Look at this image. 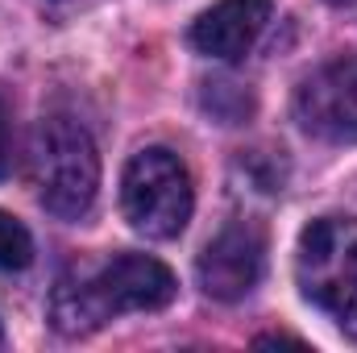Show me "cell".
<instances>
[{"label":"cell","mask_w":357,"mask_h":353,"mask_svg":"<svg viewBox=\"0 0 357 353\" xmlns=\"http://www.w3.org/2000/svg\"><path fill=\"white\" fill-rule=\"evenodd\" d=\"M175 274L150 254H112L108 262L63 274L50 291V324L63 337H88L125 312H158L175 299Z\"/></svg>","instance_id":"6da1fadb"},{"label":"cell","mask_w":357,"mask_h":353,"mask_svg":"<svg viewBox=\"0 0 357 353\" xmlns=\"http://www.w3.org/2000/svg\"><path fill=\"white\" fill-rule=\"evenodd\" d=\"M29 179L50 216L79 220L91 212L100 191V150L75 117L50 112L38 121L29 142Z\"/></svg>","instance_id":"7a4b0ae2"},{"label":"cell","mask_w":357,"mask_h":353,"mask_svg":"<svg viewBox=\"0 0 357 353\" xmlns=\"http://www.w3.org/2000/svg\"><path fill=\"white\" fill-rule=\"evenodd\" d=\"M195 208V187L191 171L167 146H146L125 163L121 175V212L125 220L150 237V241H171L187 229Z\"/></svg>","instance_id":"3957f363"},{"label":"cell","mask_w":357,"mask_h":353,"mask_svg":"<svg viewBox=\"0 0 357 353\" xmlns=\"http://www.w3.org/2000/svg\"><path fill=\"white\" fill-rule=\"evenodd\" d=\"M295 283L316 308L345 316L357 299V220L320 216L299 233Z\"/></svg>","instance_id":"277c9868"},{"label":"cell","mask_w":357,"mask_h":353,"mask_svg":"<svg viewBox=\"0 0 357 353\" xmlns=\"http://www.w3.org/2000/svg\"><path fill=\"white\" fill-rule=\"evenodd\" d=\"M295 121L316 142H357V54L320 63L295 88Z\"/></svg>","instance_id":"5b68a950"},{"label":"cell","mask_w":357,"mask_h":353,"mask_svg":"<svg viewBox=\"0 0 357 353\" xmlns=\"http://www.w3.org/2000/svg\"><path fill=\"white\" fill-rule=\"evenodd\" d=\"M262 270H266V237L250 220L225 225L195 258V278H199L204 295H212L220 303L245 299L262 283Z\"/></svg>","instance_id":"8992f818"},{"label":"cell","mask_w":357,"mask_h":353,"mask_svg":"<svg viewBox=\"0 0 357 353\" xmlns=\"http://www.w3.org/2000/svg\"><path fill=\"white\" fill-rule=\"evenodd\" d=\"M270 13H274L270 0H216L191 21V46L208 59L237 63L266 33Z\"/></svg>","instance_id":"52a82bcc"},{"label":"cell","mask_w":357,"mask_h":353,"mask_svg":"<svg viewBox=\"0 0 357 353\" xmlns=\"http://www.w3.org/2000/svg\"><path fill=\"white\" fill-rule=\"evenodd\" d=\"M29 262H33V237H29V229L17 216L0 212V270H25Z\"/></svg>","instance_id":"ba28073f"},{"label":"cell","mask_w":357,"mask_h":353,"mask_svg":"<svg viewBox=\"0 0 357 353\" xmlns=\"http://www.w3.org/2000/svg\"><path fill=\"white\" fill-rule=\"evenodd\" d=\"M13 171V100L0 88V179Z\"/></svg>","instance_id":"9c48e42d"},{"label":"cell","mask_w":357,"mask_h":353,"mask_svg":"<svg viewBox=\"0 0 357 353\" xmlns=\"http://www.w3.org/2000/svg\"><path fill=\"white\" fill-rule=\"evenodd\" d=\"M254 345H303V341H299V337H282V333L274 337V333H270V337H258Z\"/></svg>","instance_id":"30bf717a"},{"label":"cell","mask_w":357,"mask_h":353,"mask_svg":"<svg viewBox=\"0 0 357 353\" xmlns=\"http://www.w3.org/2000/svg\"><path fill=\"white\" fill-rule=\"evenodd\" d=\"M341 320H345V324H349V329H354V333H357V299H354V308H349V312H345Z\"/></svg>","instance_id":"8fae6325"},{"label":"cell","mask_w":357,"mask_h":353,"mask_svg":"<svg viewBox=\"0 0 357 353\" xmlns=\"http://www.w3.org/2000/svg\"><path fill=\"white\" fill-rule=\"evenodd\" d=\"M328 4H333V8H354L357 0H328Z\"/></svg>","instance_id":"7c38bea8"}]
</instances>
